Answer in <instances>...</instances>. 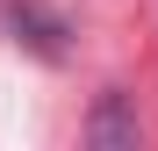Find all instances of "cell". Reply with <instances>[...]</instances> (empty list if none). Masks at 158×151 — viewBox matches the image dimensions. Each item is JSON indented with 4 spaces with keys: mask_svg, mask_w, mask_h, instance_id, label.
Wrapping results in <instances>:
<instances>
[{
    "mask_svg": "<svg viewBox=\"0 0 158 151\" xmlns=\"http://www.w3.org/2000/svg\"><path fill=\"white\" fill-rule=\"evenodd\" d=\"M86 144H137V115L122 108V94L101 101V115L86 122Z\"/></svg>",
    "mask_w": 158,
    "mask_h": 151,
    "instance_id": "1",
    "label": "cell"
}]
</instances>
